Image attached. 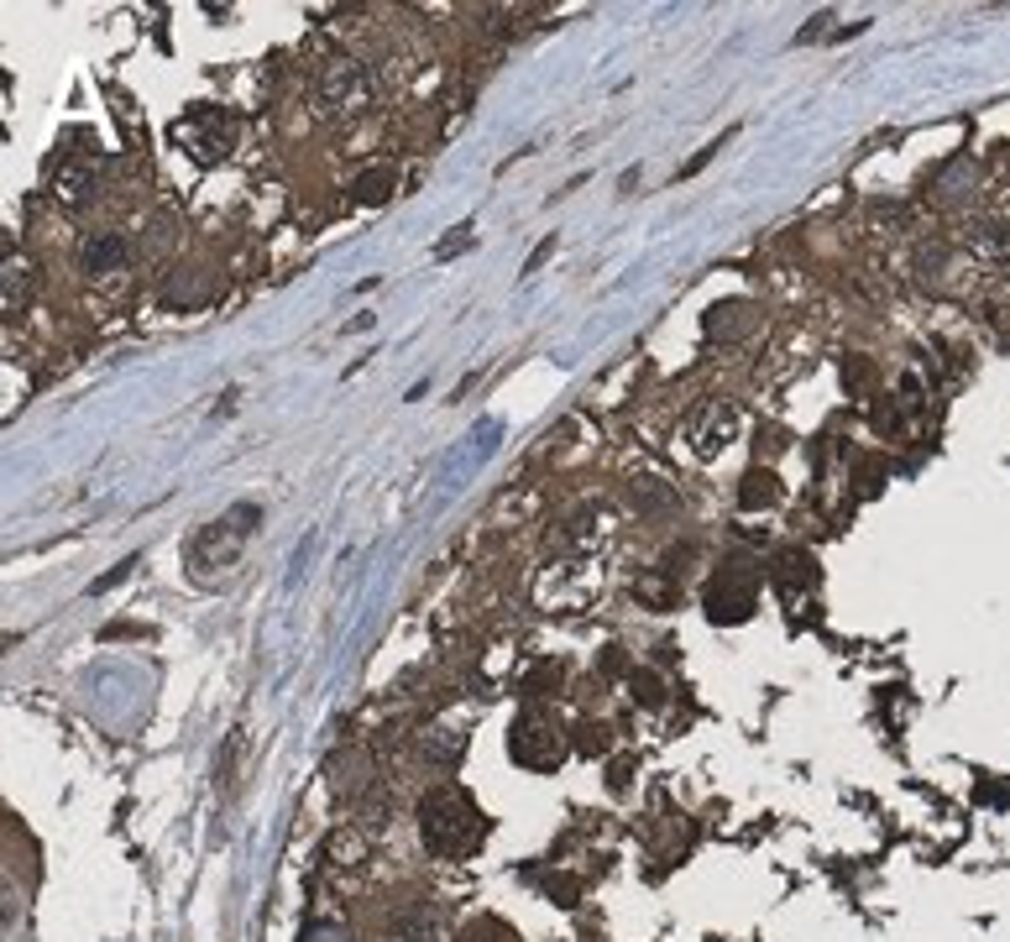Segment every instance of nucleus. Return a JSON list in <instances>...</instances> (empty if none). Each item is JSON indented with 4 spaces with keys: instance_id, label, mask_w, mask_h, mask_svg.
I'll list each match as a JSON object with an SVG mask.
<instances>
[{
    "instance_id": "nucleus-1",
    "label": "nucleus",
    "mask_w": 1010,
    "mask_h": 942,
    "mask_svg": "<svg viewBox=\"0 0 1010 942\" xmlns=\"http://www.w3.org/2000/svg\"><path fill=\"white\" fill-rule=\"evenodd\" d=\"M419 837H425L429 854H440V859H466V854H477L482 837H487V817H482L477 801L461 785H435L425 801H419Z\"/></svg>"
},
{
    "instance_id": "nucleus-2",
    "label": "nucleus",
    "mask_w": 1010,
    "mask_h": 942,
    "mask_svg": "<svg viewBox=\"0 0 1010 942\" xmlns=\"http://www.w3.org/2000/svg\"><path fill=\"white\" fill-rule=\"evenodd\" d=\"M707 618L713 624H744L759 602V571L749 560H728L713 581H707Z\"/></svg>"
},
{
    "instance_id": "nucleus-3",
    "label": "nucleus",
    "mask_w": 1010,
    "mask_h": 942,
    "mask_svg": "<svg viewBox=\"0 0 1010 942\" xmlns=\"http://www.w3.org/2000/svg\"><path fill=\"white\" fill-rule=\"evenodd\" d=\"M508 754H513V764H524V770H556L560 754H565V738H560V728L545 712L530 706L513 723V733H508Z\"/></svg>"
},
{
    "instance_id": "nucleus-4",
    "label": "nucleus",
    "mask_w": 1010,
    "mask_h": 942,
    "mask_svg": "<svg viewBox=\"0 0 1010 942\" xmlns=\"http://www.w3.org/2000/svg\"><path fill=\"white\" fill-rule=\"evenodd\" d=\"M367 95H373V84H367V69L356 58H330L319 69V100L330 110H362Z\"/></svg>"
},
{
    "instance_id": "nucleus-5",
    "label": "nucleus",
    "mask_w": 1010,
    "mask_h": 942,
    "mask_svg": "<svg viewBox=\"0 0 1010 942\" xmlns=\"http://www.w3.org/2000/svg\"><path fill=\"white\" fill-rule=\"evenodd\" d=\"M173 136H184L188 147H194V157L215 162V157L231 153V136H236V126H231V116H220V110H188L184 121L173 126Z\"/></svg>"
},
{
    "instance_id": "nucleus-6",
    "label": "nucleus",
    "mask_w": 1010,
    "mask_h": 942,
    "mask_svg": "<svg viewBox=\"0 0 1010 942\" xmlns=\"http://www.w3.org/2000/svg\"><path fill=\"white\" fill-rule=\"evenodd\" d=\"M686 435H692L696 456H702V461H713V456H718V450H728V445H733V435H739V409H733V403H707V409H696V414H692Z\"/></svg>"
},
{
    "instance_id": "nucleus-7",
    "label": "nucleus",
    "mask_w": 1010,
    "mask_h": 942,
    "mask_svg": "<svg viewBox=\"0 0 1010 942\" xmlns=\"http://www.w3.org/2000/svg\"><path fill=\"white\" fill-rule=\"evenodd\" d=\"M121 267H126V235L121 231H95L80 246V273H89V278H110Z\"/></svg>"
},
{
    "instance_id": "nucleus-8",
    "label": "nucleus",
    "mask_w": 1010,
    "mask_h": 942,
    "mask_svg": "<svg viewBox=\"0 0 1010 942\" xmlns=\"http://www.w3.org/2000/svg\"><path fill=\"white\" fill-rule=\"evenodd\" d=\"M963 246H969L974 257L1010 262V220H1000V215H984V220H974V226L963 231Z\"/></svg>"
},
{
    "instance_id": "nucleus-9",
    "label": "nucleus",
    "mask_w": 1010,
    "mask_h": 942,
    "mask_svg": "<svg viewBox=\"0 0 1010 942\" xmlns=\"http://www.w3.org/2000/svg\"><path fill=\"white\" fill-rule=\"evenodd\" d=\"M770 581L786 592V597H796L801 587H812V581H817V560H812L806 550H780V555H775V566H770Z\"/></svg>"
},
{
    "instance_id": "nucleus-10",
    "label": "nucleus",
    "mask_w": 1010,
    "mask_h": 942,
    "mask_svg": "<svg viewBox=\"0 0 1010 942\" xmlns=\"http://www.w3.org/2000/svg\"><path fill=\"white\" fill-rule=\"evenodd\" d=\"M786 497V487H780V476L765 467H749L744 482H739V503H744L749 514H759V508H775Z\"/></svg>"
},
{
    "instance_id": "nucleus-11",
    "label": "nucleus",
    "mask_w": 1010,
    "mask_h": 942,
    "mask_svg": "<svg viewBox=\"0 0 1010 942\" xmlns=\"http://www.w3.org/2000/svg\"><path fill=\"white\" fill-rule=\"evenodd\" d=\"M32 299V267L16 252H5V314H22Z\"/></svg>"
},
{
    "instance_id": "nucleus-12",
    "label": "nucleus",
    "mask_w": 1010,
    "mask_h": 942,
    "mask_svg": "<svg viewBox=\"0 0 1010 942\" xmlns=\"http://www.w3.org/2000/svg\"><path fill=\"white\" fill-rule=\"evenodd\" d=\"M749 325H754V314H749L744 299H733V304H718V310L707 314V330H713V336H744Z\"/></svg>"
},
{
    "instance_id": "nucleus-13",
    "label": "nucleus",
    "mask_w": 1010,
    "mask_h": 942,
    "mask_svg": "<svg viewBox=\"0 0 1010 942\" xmlns=\"http://www.w3.org/2000/svg\"><path fill=\"white\" fill-rule=\"evenodd\" d=\"M455 942H519V932L513 927H503L498 916H477V921H466L461 927V938Z\"/></svg>"
},
{
    "instance_id": "nucleus-14",
    "label": "nucleus",
    "mask_w": 1010,
    "mask_h": 942,
    "mask_svg": "<svg viewBox=\"0 0 1010 942\" xmlns=\"http://www.w3.org/2000/svg\"><path fill=\"white\" fill-rule=\"evenodd\" d=\"M393 194V168H367L362 179H356V200L362 205H382Z\"/></svg>"
},
{
    "instance_id": "nucleus-15",
    "label": "nucleus",
    "mask_w": 1010,
    "mask_h": 942,
    "mask_svg": "<svg viewBox=\"0 0 1010 942\" xmlns=\"http://www.w3.org/2000/svg\"><path fill=\"white\" fill-rule=\"evenodd\" d=\"M634 697L644 706H660L665 691H660V676H649V671H634Z\"/></svg>"
},
{
    "instance_id": "nucleus-16",
    "label": "nucleus",
    "mask_w": 1010,
    "mask_h": 942,
    "mask_svg": "<svg viewBox=\"0 0 1010 942\" xmlns=\"http://www.w3.org/2000/svg\"><path fill=\"white\" fill-rule=\"evenodd\" d=\"M576 733H582V738H576V749H586V754H603V749H608V728H603V723H597V728H592V723H582Z\"/></svg>"
},
{
    "instance_id": "nucleus-17",
    "label": "nucleus",
    "mask_w": 1010,
    "mask_h": 942,
    "mask_svg": "<svg viewBox=\"0 0 1010 942\" xmlns=\"http://www.w3.org/2000/svg\"><path fill=\"white\" fill-rule=\"evenodd\" d=\"M634 592H638V597H649V602H655V607H660V613H665V607H670V602H676V592H670L665 581H638Z\"/></svg>"
},
{
    "instance_id": "nucleus-18",
    "label": "nucleus",
    "mask_w": 1010,
    "mask_h": 942,
    "mask_svg": "<svg viewBox=\"0 0 1010 942\" xmlns=\"http://www.w3.org/2000/svg\"><path fill=\"white\" fill-rule=\"evenodd\" d=\"M299 942H346V932H341V927H330V921H319V927H309Z\"/></svg>"
}]
</instances>
